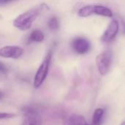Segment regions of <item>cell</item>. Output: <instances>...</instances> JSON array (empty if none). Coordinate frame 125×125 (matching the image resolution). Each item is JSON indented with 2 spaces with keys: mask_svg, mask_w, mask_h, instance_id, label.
<instances>
[{
  "mask_svg": "<svg viewBox=\"0 0 125 125\" xmlns=\"http://www.w3.org/2000/svg\"><path fill=\"white\" fill-rule=\"evenodd\" d=\"M42 5L43 4H42L41 7L30 9L29 10L19 15L13 21V26L21 31H26L29 29L33 22L39 15L40 10H42V8L43 7Z\"/></svg>",
  "mask_w": 125,
  "mask_h": 125,
  "instance_id": "6da1fadb",
  "label": "cell"
},
{
  "mask_svg": "<svg viewBox=\"0 0 125 125\" xmlns=\"http://www.w3.org/2000/svg\"><path fill=\"white\" fill-rule=\"evenodd\" d=\"M51 59V52L49 51L46 54L45 59H43L42 62L40 65V67L35 74V76L34 78V82H33V86L34 88H39L42 84L44 81L45 80V78L48 75V73Z\"/></svg>",
  "mask_w": 125,
  "mask_h": 125,
  "instance_id": "7a4b0ae2",
  "label": "cell"
},
{
  "mask_svg": "<svg viewBox=\"0 0 125 125\" xmlns=\"http://www.w3.org/2000/svg\"><path fill=\"white\" fill-rule=\"evenodd\" d=\"M23 121L21 125H42L39 112L32 107H25L22 110Z\"/></svg>",
  "mask_w": 125,
  "mask_h": 125,
  "instance_id": "3957f363",
  "label": "cell"
},
{
  "mask_svg": "<svg viewBox=\"0 0 125 125\" xmlns=\"http://www.w3.org/2000/svg\"><path fill=\"white\" fill-rule=\"evenodd\" d=\"M96 65L100 75H106L111 65V54L105 52L97 55L96 57Z\"/></svg>",
  "mask_w": 125,
  "mask_h": 125,
  "instance_id": "277c9868",
  "label": "cell"
},
{
  "mask_svg": "<svg viewBox=\"0 0 125 125\" xmlns=\"http://www.w3.org/2000/svg\"><path fill=\"white\" fill-rule=\"evenodd\" d=\"M23 53V50L16 45H6L0 49V56L4 58L18 59Z\"/></svg>",
  "mask_w": 125,
  "mask_h": 125,
  "instance_id": "5b68a950",
  "label": "cell"
},
{
  "mask_svg": "<svg viewBox=\"0 0 125 125\" xmlns=\"http://www.w3.org/2000/svg\"><path fill=\"white\" fill-rule=\"evenodd\" d=\"M119 22L117 20L114 19L111 21V22L108 26L107 29H105V32L103 33L101 40L103 42H111L116 36L118 31H119Z\"/></svg>",
  "mask_w": 125,
  "mask_h": 125,
  "instance_id": "8992f818",
  "label": "cell"
},
{
  "mask_svg": "<svg viewBox=\"0 0 125 125\" xmlns=\"http://www.w3.org/2000/svg\"><path fill=\"white\" fill-rule=\"evenodd\" d=\"M90 42L84 37H76L72 41V48L78 54H84L90 49Z\"/></svg>",
  "mask_w": 125,
  "mask_h": 125,
  "instance_id": "52a82bcc",
  "label": "cell"
},
{
  "mask_svg": "<svg viewBox=\"0 0 125 125\" xmlns=\"http://www.w3.org/2000/svg\"><path fill=\"white\" fill-rule=\"evenodd\" d=\"M94 14H97L105 17H113L112 10L108 7L100 4L94 5Z\"/></svg>",
  "mask_w": 125,
  "mask_h": 125,
  "instance_id": "ba28073f",
  "label": "cell"
},
{
  "mask_svg": "<svg viewBox=\"0 0 125 125\" xmlns=\"http://www.w3.org/2000/svg\"><path fill=\"white\" fill-rule=\"evenodd\" d=\"M67 125H89L85 118L81 115L73 114L67 120Z\"/></svg>",
  "mask_w": 125,
  "mask_h": 125,
  "instance_id": "9c48e42d",
  "label": "cell"
},
{
  "mask_svg": "<svg viewBox=\"0 0 125 125\" xmlns=\"http://www.w3.org/2000/svg\"><path fill=\"white\" fill-rule=\"evenodd\" d=\"M104 113L105 111L103 108H97L93 114L91 125H101L103 119Z\"/></svg>",
  "mask_w": 125,
  "mask_h": 125,
  "instance_id": "30bf717a",
  "label": "cell"
},
{
  "mask_svg": "<svg viewBox=\"0 0 125 125\" xmlns=\"http://www.w3.org/2000/svg\"><path fill=\"white\" fill-rule=\"evenodd\" d=\"M94 14V5L93 4H89V5H86L81 8L78 12V15L80 17L85 18L92 15Z\"/></svg>",
  "mask_w": 125,
  "mask_h": 125,
  "instance_id": "8fae6325",
  "label": "cell"
},
{
  "mask_svg": "<svg viewBox=\"0 0 125 125\" xmlns=\"http://www.w3.org/2000/svg\"><path fill=\"white\" fill-rule=\"evenodd\" d=\"M45 39V35L43 34L42 31H41L40 30L36 29L34 30L29 38V40L30 42H42Z\"/></svg>",
  "mask_w": 125,
  "mask_h": 125,
  "instance_id": "7c38bea8",
  "label": "cell"
},
{
  "mask_svg": "<svg viewBox=\"0 0 125 125\" xmlns=\"http://www.w3.org/2000/svg\"><path fill=\"white\" fill-rule=\"evenodd\" d=\"M48 27L51 31H56L59 28V21L56 17L53 16L50 18V20L48 22Z\"/></svg>",
  "mask_w": 125,
  "mask_h": 125,
  "instance_id": "4fadbf2b",
  "label": "cell"
},
{
  "mask_svg": "<svg viewBox=\"0 0 125 125\" xmlns=\"http://www.w3.org/2000/svg\"><path fill=\"white\" fill-rule=\"evenodd\" d=\"M16 115L15 114H8V113H1L0 115V119L1 120L3 119H12L15 117Z\"/></svg>",
  "mask_w": 125,
  "mask_h": 125,
  "instance_id": "5bb4252c",
  "label": "cell"
},
{
  "mask_svg": "<svg viewBox=\"0 0 125 125\" xmlns=\"http://www.w3.org/2000/svg\"><path fill=\"white\" fill-rule=\"evenodd\" d=\"M0 66H1V67H0L1 73H3V74H6V73H7V70H8L7 67H6V66H5L2 62H1Z\"/></svg>",
  "mask_w": 125,
  "mask_h": 125,
  "instance_id": "9a60e30c",
  "label": "cell"
},
{
  "mask_svg": "<svg viewBox=\"0 0 125 125\" xmlns=\"http://www.w3.org/2000/svg\"><path fill=\"white\" fill-rule=\"evenodd\" d=\"M120 125H125V122H122V123Z\"/></svg>",
  "mask_w": 125,
  "mask_h": 125,
  "instance_id": "2e32d148",
  "label": "cell"
}]
</instances>
